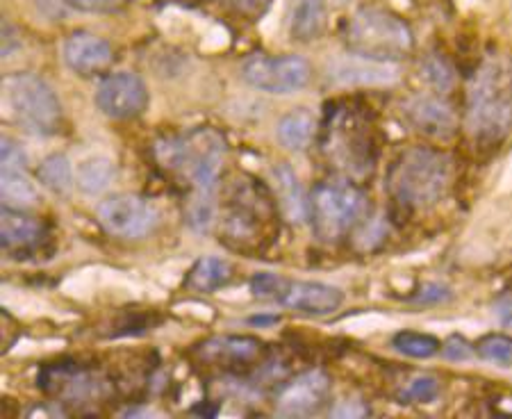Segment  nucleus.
Wrapping results in <instances>:
<instances>
[{
	"instance_id": "1",
	"label": "nucleus",
	"mask_w": 512,
	"mask_h": 419,
	"mask_svg": "<svg viewBox=\"0 0 512 419\" xmlns=\"http://www.w3.org/2000/svg\"><path fill=\"white\" fill-rule=\"evenodd\" d=\"M467 128L478 142L499 144L512 128V64L490 57L469 85Z\"/></svg>"
},
{
	"instance_id": "2",
	"label": "nucleus",
	"mask_w": 512,
	"mask_h": 419,
	"mask_svg": "<svg viewBox=\"0 0 512 419\" xmlns=\"http://www.w3.org/2000/svg\"><path fill=\"white\" fill-rule=\"evenodd\" d=\"M162 167L185 176L196 194H214L226 158V139L212 128L169 137L155 146Z\"/></svg>"
},
{
	"instance_id": "3",
	"label": "nucleus",
	"mask_w": 512,
	"mask_h": 419,
	"mask_svg": "<svg viewBox=\"0 0 512 419\" xmlns=\"http://www.w3.org/2000/svg\"><path fill=\"white\" fill-rule=\"evenodd\" d=\"M451 183V160L424 146L408 149L390 171V192L406 208H428L442 199Z\"/></svg>"
},
{
	"instance_id": "4",
	"label": "nucleus",
	"mask_w": 512,
	"mask_h": 419,
	"mask_svg": "<svg viewBox=\"0 0 512 419\" xmlns=\"http://www.w3.org/2000/svg\"><path fill=\"white\" fill-rule=\"evenodd\" d=\"M353 55L378 62H394L412 51V32L399 16L381 7H362L355 12L346 30Z\"/></svg>"
},
{
	"instance_id": "5",
	"label": "nucleus",
	"mask_w": 512,
	"mask_h": 419,
	"mask_svg": "<svg viewBox=\"0 0 512 419\" xmlns=\"http://www.w3.org/2000/svg\"><path fill=\"white\" fill-rule=\"evenodd\" d=\"M3 101L10 117L35 135H53L62 123V103L53 87L32 73H14L3 82Z\"/></svg>"
},
{
	"instance_id": "6",
	"label": "nucleus",
	"mask_w": 512,
	"mask_h": 419,
	"mask_svg": "<svg viewBox=\"0 0 512 419\" xmlns=\"http://www.w3.org/2000/svg\"><path fill=\"white\" fill-rule=\"evenodd\" d=\"M369 215V201L358 187L344 180L324 183L312 192L310 219L315 235L324 242H337L358 228Z\"/></svg>"
},
{
	"instance_id": "7",
	"label": "nucleus",
	"mask_w": 512,
	"mask_h": 419,
	"mask_svg": "<svg viewBox=\"0 0 512 419\" xmlns=\"http://www.w3.org/2000/svg\"><path fill=\"white\" fill-rule=\"evenodd\" d=\"M242 78L260 92L287 96L308 85L310 64L299 55L262 57L255 55L244 62Z\"/></svg>"
},
{
	"instance_id": "8",
	"label": "nucleus",
	"mask_w": 512,
	"mask_h": 419,
	"mask_svg": "<svg viewBox=\"0 0 512 419\" xmlns=\"http://www.w3.org/2000/svg\"><path fill=\"white\" fill-rule=\"evenodd\" d=\"M98 221L110 235L137 240V237L151 233L158 221V212L153 210L151 203L135 194H114L98 205Z\"/></svg>"
},
{
	"instance_id": "9",
	"label": "nucleus",
	"mask_w": 512,
	"mask_h": 419,
	"mask_svg": "<svg viewBox=\"0 0 512 419\" xmlns=\"http://www.w3.org/2000/svg\"><path fill=\"white\" fill-rule=\"evenodd\" d=\"M148 87L137 73L107 76L96 89V105L110 119H135L148 108Z\"/></svg>"
},
{
	"instance_id": "10",
	"label": "nucleus",
	"mask_w": 512,
	"mask_h": 419,
	"mask_svg": "<svg viewBox=\"0 0 512 419\" xmlns=\"http://www.w3.org/2000/svg\"><path fill=\"white\" fill-rule=\"evenodd\" d=\"M330 379L315 369V372H305L287 385L280 392L276 415L280 417H310L317 415L330 399Z\"/></svg>"
},
{
	"instance_id": "11",
	"label": "nucleus",
	"mask_w": 512,
	"mask_h": 419,
	"mask_svg": "<svg viewBox=\"0 0 512 419\" xmlns=\"http://www.w3.org/2000/svg\"><path fill=\"white\" fill-rule=\"evenodd\" d=\"M399 78L392 62H378L360 55H342L328 64V80L340 87H383Z\"/></svg>"
},
{
	"instance_id": "12",
	"label": "nucleus",
	"mask_w": 512,
	"mask_h": 419,
	"mask_svg": "<svg viewBox=\"0 0 512 419\" xmlns=\"http://www.w3.org/2000/svg\"><path fill=\"white\" fill-rule=\"evenodd\" d=\"M278 303H283L289 310L303 312V315L326 317L340 310L344 292L340 287L319 281H289Z\"/></svg>"
},
{
	"instance_id": "13",
	"label": "nucleus",
	"mask_w": 512,
	"mask_h": 419,
	"mask_svg": "<svg viewBox=\"0 0 512 419\" xmlns=\"http://www.w3.org/2000/svg\"><path fill=\"white\" fill-rule=\"evenodd\" d=\"M62 55L71 71L80 73V76H92L112 62V46L101 37L89 35V32H73L64 41Z\"/></svg>"
},
{
	"instance_id": "14",
	"label": "nucleus",
	"mask_w": 512,
	"mask_h": 419,
	"mask_svg": "<svg viewBox=\"0 0 512 419\" xmlns=\"http://www.w3.org/2000/svg\"><path fill=\"white\" fill-rule=\"evenodd\" d=\"M264 344L251 335H221V338L205 340L198 347V356L212 365H246L260 358Z\"/></svg>"
},
{
	"instance_id": "15",
	"label": "nucleus",
	"mask_w": 512,
	"mask_h": 419,
	"mask_svg": "<svg viewBox=\"0 0 512 419\" xmlns=\"http://www.w3.org/2000/svg\"><path fill=\"white\" fill-rule=\"evenodd\" d=\"M406 117L412 126L431 137H449L456 130V114L437 96L412 98L406 103Z\"/></svg>"
},
{
	"instance_id": "16",
	"label": "nucleus",
	"mask_w": 512,
	"mask_h": 419,
	"mask_svg": "<svg viewBox=\"0 0 512 419\" xmlns=\"http://www.w3.org/2000/svg\"><path fill=\"white\" fill-rule=\"evenodd\" d=\"M271 176H274V190L285 219L292 224H303L305 219H310V199L296 171L287 162H280L271 171Z\"/></svg>"
},
{
	"instance_id": "17",
	"label": "nucleus",
	"mask_w": 512,
	"mask_h": 419,
	"mask_svg": "<svg viewBox=\"0 0 512 419\" xmlns=\"http://www.w3.org/2000/svg\"><path fill=\"white\" fill-rule=\"evenodd\" d=\"M41 237V226L26 212L16 208H3L0 212V240L7 251H26Z\"/></svg>"
},
{
	"instance_id": "18",
	"label": "nucleus",
	"mask_w": 512,
	"mask_h": 419,
	"mask_svg": "<svg viewBox=\"0 0 512 419\" xmlns=\"http://www.w3.org/2000/svg\"><path fill=\"white\" fill-rule=\"evenodd\" d=\"M230 281H233V265L226 258L208 256L196 260V265L189 269L185 285L194 292L212 294L226 287Z\"/></svg>"
},
{
	"instance_id": "19",
	"label": "nucleus",
	"mask_w": 512,
	"mask_h": 419,
	"mask_svg": "<svg viewBox=\"0 0 512 419\" xmlns=\"http://www.w3.org/2000/svg\"><path fill=\"white\" fill-rule=\"evenodd\" d=\"M278 142L289 151H305L317 133V121L308 110H294L278 123Z\"/></svg>"
},
{
	"instance_id": "20",
	"label": "nucleus",
	"mask_w": 512,
	"mask_h": 419,
	"mask_svg": "<svg viewBox=\"0 0 512 419\" xmlns=\"http://www.w3.org/2000/svg\"><path fill=\"white\" fill-rule=\"evenodd\" d=\"M117 176V167L107 155H92L82 160L76 169V187L87 196L103 194Z\"/></svg>"
},
{
	"instance_id": "21",
	"label": "nucleus",
	"mask_w": 512,
	"mask_h": 419,
	"mask_svg": "<svg viewBox=\"0 0 512 419\" xmlns=\"http://www.w3.org/2000/svg\"><path fill=\"white\" fill-rule=\"evenodd\" d=\"M326 26L324 0H296L292 12V37L299 41L317 39Z\"/></svg>"
},
{
	"instance_id": "22",
	"label": "nucleus",
	"mask_w": 512,
	"mask_h": 419,
	"mask_svg": "<svg viewBox=\"0 0 512 419\" xmlns=\"http://www.w3.org/2000/svg\"><path fill=\"white\" fill-rule=\"evenodd\" d=\"M0 194H3V201L7 208H30L39 199V192L32 180L28 178L26 169H3V176H0Z\"/></svg>"
},
{
	"instance_id": "23",
	"label": "nucleus",
	"mask_w": 512,
	"mask_h": 419,
	"mask_svg": "<svg viewBox=\"0 0 512 419\" xmlns=\"http://www.w3.org/2000/svg\"><path fill=\"white\" fill-rule=\"evenodd\" d=\"M37 178L46 190H51L57 196L69 194L73 190V185H76V171H73L69 158L60 153L48 155V158L39 164Z\"/></svg>"
},
{
	"instance_id": "24",
	"label": "nucleus",
	"mask_w": 512,
	"mask_h": 419,
	"mask_svg": "<svg viewBox=\"0 0 512 419\" xmlns=\"http://www.w3.org/2000/svg\"><path fill=\"white\" fill-rule=\"evenodd\" d=\"M392 347L403 353L408 358H417V360H426L433 358L437 351L442 349V342L435 338V335L428 333H417V331H401L394 335Z\"/></svg>"
},
{
	"instance_id": "25",
	"label": "nucleus",
	"mask_w": 512,
	"mask_h": 419,
	"mask_svg": "<svg viewBox=\"0 0 512 419\" xmlns=\"http://www.w3.org/2000/svg\"><path fill=\"white\" fill-rule=\"evenodd\" d=\"M217 215V205H214V194H196L192 192L187 203V221L196 233H208Z\"/></svg>"
},
{
	"instance_id": "26",
	"label": "nucleus",
	"mask_w": 512,
	"mask_h": 419,
	"mask_svg": "<svg viewBox=\"0 0 512 419\" xmlns=\"http://www.w3.org/2000/svg\"><path fill=\"white\" fill-rule=\"evenodd\" d=\"M476 353L492 365L512 367V338L499 333L485 335V338L476 344Z\"/></svg>"
},
{
	"instance_id": "27",
	"label": "nucleus",
	"mask_w": 512,
	"mask_h": 419,
	"mask_svg": "<svg viewBox=\"0 0 512 419\" xmlns=\"http://www.w3.org/2000/svg\"><path fill=\"white\" fill-rule=\"evenodd\" d=\"M437 394H440V381L431 374H421L410 381L401 399L410 401V404H431V401L437 399Z\"/></svg>"
},
{
	"instance_id": "28",
	"label": "nucleus",
	"mask_w": 512,
	"mask_h": 419,
	"mask_svg": "<svg viewBox=\"0 0 512 419\" xmlns=\"http://www.w3.org/2000/svg\"><path fill=\"white\" fill-rule=\"evenodd\" d=\"M287 283L289 281H287V278H283V276L269 274V271H262V274H255L251 278V292H253V297H258V299L280 301Z\"/></svg>"
},
{
	"instance_id": "29",
	"label": "nucleus",
	"mask_w": 512,
	"mask_h": 419,
	"mask_svg": "<svg viewBox=\"0 0 512 419\" xmlns=\"http://www.w3.org/2000/svg\"><path fill=\"white\" fill-rule=\"evenodd\" d=\"M0 162H3V169H26V153L21 151V146L12 137H3Z\"/></svg>"
},
{
	"instance_id": "30",
	"label": "nucleus",
	"mask_w": 512,
	"mask_h": 419,
	"mask_svg": "<svg viewBox=\"0 0 512 419\" xmlns=\"http://www.w3.org/2000/svg\"><path fill=\"white\" fill-rule=\"evenodd\" d=\"M442 353L447 360H458V363H462V360L472 358L474 347L462 338V335H451V338L442 344Z\"/></svg>"
},
{
	"instance_id": "31",
	"label": "nucleus",
	"mask_w": 512,
	"mask_h": 419,
	"mask_svg": "<svg viewBox=\"0 0 512 419\" xmlns=\"http://www.w3.org/2000/svg\"><path fill=\"white\" fill-rule=\"evenodd\" d=\"M426 73V80L431 82V85H435V87H440V89H444V87H449L451 85V71H449V67L444 62H440V60H431L426 64V69H424Z\"/></svg>"
},
{
	"instance_id": "32",
	"label": "nucleus",
	"mask_w": 512,
	"mask_h": 419,
	"mask_svg": "<svg viewBox=\"0 0 512 419\" xmlns=\"http://www.w3.org/2000/svg\"><path fill=\"white\" fill-rule=\"evenodd\" d=\"M451 299V290L440 283H426L415 297L417 303H442Z\"/></svg>"
},
{
	"instance_id": "33",
	"label": "nucleus",
	"mask_w": 512,
	"mask_h": 419,
	"mask_svg": "<svg viewBox=\"0 0 512 419\" xmlns=\"http://www.w3.org/2000/svg\"><path fill=\"white\" fill-rule=\"evenodd\" d=\"M330 415L337 419H358V417L369 415V408L362 406L360 401H342L340 406H335L333 410H330Z\"/></svg>"
},
{
	"instance_id": "34",
	"label": "nucleus",
	"mask_w": 512,
	"mask_h": 419,
	"mask_svg": "<svg viewBox=\"0 0 512 419\" xmlns=\"http://www.w3.org/2000/svg\"><path fill=\"white\" fill-rule=\"evenodd\" d=\"M64 3H69L80 12H107L112 10L119 0H64Z\"/></svg>"
},
{
	"instance_id": "35",
	"label": "nucleus",
	"mask_w": 512,
	"mask_h": 419,
	"mask_svg": "<svg viewBox=\"0 0 512 419\" xmlns=\"http://www.w3.org/2000/svg\"><path fill=\"white\" fill-rule=\"evenodd\" d=\"M494 312H497L501 324L512 326V294H506V297H501L494 303Z\"/></svg>"
},
{
	"instance_id": "36",
	"label": "nucleus",
	"mask_w": 512,
	"mask_h": 419,
	"mask_svg": "<svg viewBox=\"0 0 512 419\" xmlns=\"http://www.w3.org/2000/svg\"><path fill=\"white\" fill-rule=\"evenodd\" d=\"M226 3L237 7V10H242V12H253V10H258L260 0H226Z\"/></svg>"
},
{
	"instance_id": "37",
	"label": "nucleus",
	"mask_w": 512,
	"mask_h": 419,
	"mask_svg": "<svg viewBox=\"0 0 512 419\" xmlns=\"http://www.w3.org/2000/svg\"><path fill=\"white\" fill-rule=\"evenodd\" d=\"M269 322H278V317H253L251 324H269Z\"/></svg>"
}]
</instances>
